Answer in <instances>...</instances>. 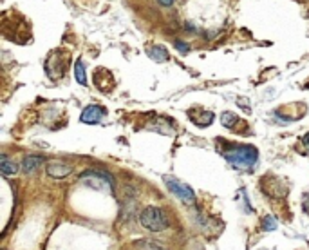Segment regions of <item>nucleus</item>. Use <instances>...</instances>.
<instances>
[{
    "mask_svg": "<svg viewBox=\"0 0 309 250\" xmlns=\"http://www.w3.org/2000/svg\"><path fill=\"white\" fill-rule=\"evenodd\" d=\"M139 223L150 232H161L168 226V218L159 207H145L139 214Z\"/></svg>",
    "mask_w": 309,
    "mask_h": 250,
    "instance_id": "1",
    "label": "nucleus"
},
{
    "mask_svg": "<svg viewBox=\"0 0 309 250\" xmlns=\"http://www.w3.org/2000/svg\"><path fill=\"white\" fill-rule=\"evenodd\" d=\"M226 160L230 161L233 167H239V169H251L259 160V152L253 145L235 147V150L226 154Z\"/></svg>",
    "mask_w": 309,
    "mask_h": 250,
    "instance_id": "2",
    "label": "nucleus"
},
{
    "mask_svg": "<svg viewBox=\"0 0 309 250\" xmlns=\"http://www.w3.org/2000/svg\"><path fill=\"white\" fill-rule=\"evenodd\" d=\"M80 179H82L84 183L98 189V191H107L109 194H112L114 192L112 176L107 173H103V171H87V173H84L82 176H80Z\"/></svg>",
    "mask_w": 309,
    "mask_h": 250,
    "instance_id": "3",
    "label": "nucleus"
},
{
    "mask_svg": "<svg viewBox=\"0 0 309 250\" xmlns=\"http://www.w3.org/2000/svg\"><path fill=\"white\" fill-rule=\"evenodd\" d=\"M165 185L168 187V191L172 192L174 196H177L183 203H186V205H194L196 203V194L192 191V187H188L183 181H179L177 178L165 176Z\"/></svg>",
    "mask_w": 309,
    "mask_h": 250,
    "instance_id": "4",
    "label": "nucleus"
},
{
    "mask_svg": "<svg viewBox=\"0 0 309 250\" xmlns=\"http://www.w3.org/2000/svg\"><path fill=\"white\" fill-rule=\"evenodd\" d=\"M105 114H107V111H105L103 107H100V105H87V107L82 111L80 122H82V124L96 125L105 118Z\"/></svg>",
    "mask_w": 309,
    "mask_h": 250,
    "instance_id": "5",
    "label": "nucleus"
},
{
    "mask_svg": "<svg viewBox=\"0 0 309 250\" xmlns=\"http://www.w3.org/2000/svg\"><path fill=\"white\" fill-rule=\"evenodd\" d=\"M72 173V167L71 165H66V163H60V161H51L47 165V174L51 178H56V179H62L69 176Z\"/></svg>",
    "mask_w": 309,
    "mask_h": 250,
    "instance_id": "6",
    "label": "nucleus"
},
{
    "mask_svg": "<svg viewBox=\"0 0 309 250\" xmlns=\"http://www.w3.org/2000/svg\"><path fill=\"white\" fill-rule=\"evenodd\" d=\"M40 165H44V158H42V156L29 154V156H25L24 161H22V169H24L25 173H33V171H35V169H38Z\"/></svg>",
    "mask_w": 309,
    "mask_h": 250,
    "instance_id": "7",
    "label": "nucleus"
},
{
    "mask_svg": "<svg viewBox=\"0 0 309 250\" xmlns=\"http://www.w3.org/2000/svg\"><path fill=\"white\" fill-rule=\"evenodd\" d=\"M0 171L4 176H13V174H17L18 171V165L15 163L13 160H9L7 156H0Z\"/></svg>",
    "mask_w": 309,
    "mask_h": 250,
    "instance_id": "8",
    "label": "nucleus"
},
{
    "mask_svg": "<svg viewBox=\"0 0 309 250\" xmlns=\"http://www.w3.org/2000/svg\"><path fill=\"white\" fill-rule=\"evenodd\" d=\"M74 76H76V82L80 85H87V73H85V66L82 58H78L76 64H74Z\"/></svg>",
    "mask_w": 309,
    "mask_h": 250,
    "instance_id": "9",
    "label": "nucleus"
},
{
    "mask_svg": "<svg viewBox=\"0 0 309 250\" xmlns=\"http://www.w3.org/2000/svg\"><path fill=\"white\" fill-rule=\"evenodd\" d=\"M149 54L155 60V62H167V60H168L167 49L163 48V46H154V48L149 51Z\"/></svg>",
    "mask_w": 309,
    "mask_h": 250,
    "instance_id": "10",
    "label": "nucleus"
},
{
    "mask_svg": "<svg viewBox=\"0 0 309 250\" xmlns=\"http://www.w3.org/2000/svg\"><path fill=\"white\" fill-rule=\"evenodd\" d=\"M237 122H239L237 114H233V113H222L221 114V124L224 125V127H228V129L235 127Z\"/></svg>",
    "mask_w": 309,
    "mask_h": 250,
    "instance_id": "11",
    "label": "nucleus"
},
{
    "mask_svg": "<svg viewBox=\"0 0 309 250\" xmlns=\"http://www.w3.org/2000/svg\"><path fill=\"white\" fill-rule=\"evenodd\" d=\"M262 228H264V230H275V228H277V220H275L273 216H266V218L262 220Z\"/></svg>",
    "mask_w": 309,
    "mask_h": 250,
    "instance_id": "12",
    "label": "nucleus"
},
{
    "mask_svg": "<svg viewBox=\"0 0 309 250\" xmlns=\"http://www.w3.org/2000/svg\"><path fill=\"white\" fill-rule=\"evenodd\" d=\"M174 44H176V48H179V51H181V53H186V51L190 49V46H188V44H184V42H181V40H176Z\"/></svg>",
    "mask_w": 309,
    "mask_h": 250,
    "instance_id": "13",
    "label": "nucleus"
},
{
    "mask_svg": "<svg viewBox=\"0 0 309 250\" xmlns=\"http://www.w3.org/2000/svg\"><path fill=\"white\" fill-rule=\"evenodd\" d=\"M174 2H176V0H159V4H161V6H165V7L174 6Z\"/></svg>",
    "mask_w": 309,
    "mask_h": 250,
    "instance_id": "14",
    "label": "nucleus"
},
{
    "mask_svg": "<svg viewBox=\"0 0 309 250\" xmlns=\"http://www.w3.org/2000/svg\"><path fill=\"white\" fill-rule=\"evenodd\" d=\"M304 145H306V147L309 149V132L306 134V136H304Z\"/></svg>",
    "mask_w": 309,
    "mask_h": 250,
    "instance_id": "15",
    "label": "nucleus"
}]
</instances>
